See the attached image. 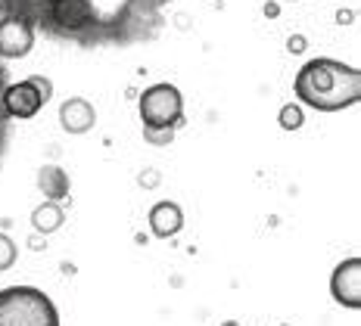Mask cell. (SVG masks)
I'll list each match as a JSON object with an SVG mask.
<instances>
[{"label":"cell","instance_id":"cell-1","mask_svg":"<svg viewBox=\"0 0 361 326\" xmlns=\"http://www.w3.org/2000/svg\"><path fill=\"white\" fill-rule=\"evenodd\" d=\"M293 90L296 100L308 109L340 112L361 100V72L336 59H312L299 69Z\"/></svg>","mask_w":361,"mask_h":326},{"label":"cell","instance_id":"cell-2","mask_svg":"<svg viewBox=\"0 0 361 326\" xmlns=\"http://www.w3.org/2000/svg\"><path fill=\"white\" fill-rule=\"evenodd\" d=\"M0 326H59V311L35 286H6L0 289Z\"/></svg>","mask_w":361,"mask_h":326},{"label":"cell","instance_id":"cell-3","mask_svg":"<svg viewBox=\"0 0 361 326\" xmlns=\"http://www.w3.org/2000/svg\"><path fill=\"white\" fill-rule=\"evenodd\" d=\"M144 127H180L184 125V96L175 84H153L137 100Z\"/></svg>","mask_w":361,"mask_h":326},{"label":"cell","instance_id":"cell-4","mask_svg":"<svg viewBox=\"0 0 361 326\" xmlns=\"http://www.w3.org/2000/svg\"><path fill=\"white\" fill-rule=\"evenodd\" d=\"M330 295L336 305L349 311L361 308V258H345L336 264L334 277H330Z\"/></svg>","mask_w":361,"mask_h":326},{"label":"cell","instance_id":"cell-5","mask_svg":"<svg viewBox=\"0 0 361 326\" xmlns=\"http://www.w3.org/2000/svg\"><path fill=\"white\" fill-rule=\"evenodd\" d=\"M32 47H35V32H32V25H28V19L10 16L0 25V56L22 59L32 53Z\"/></svg>","mask_w":361,"mask_h":326},{"label":"cell","instance_id":"cell-6","mask_svg":"<svg viewBox=\"0 0 361 326\" xmlns=\"http://www.w3.org/2000/svg\"><path fill=\"white\" fill-rule=\"evenodd\" d=\"M4 106H6V115H13V118H35L44 106V96L35 87V81L25 78L4 90Z\"/></svg>","mask_w":361,"mask_h":326},{"label":"cell","instance_id":"cell-7","mask_svg":"<svg viewBox=\"0 0 361 326\" xmlns=\"http://www.w3.org/2000/svg\"><path fill=\"white\" fill-rule=\"evenodd\" d=\"M59 125H63L66 134H87L97 125V112L87 100L72 96V100H66L59 106Z\"/></svg>","mask_w":361,"mask_h":326},{"label":"cell","instance_id":"cell-8","mask_svg":"<svg viewBox=\"0 0 361 326\" xmlns=\"http://www.w3.org/2000/svg\"><path fill=\"white\" fill-rule=\"evenodd\" d=\"M147 221H149L153 237L171 239L175 233H180V227H184V211H180L178 202H156V206L149 208Z\"/></svg>","mask_w":361,"mask_h":326},{"label":"cell","instance_id":"cell-9","mask_svg":"<svg viewBox=\"0 0 361 326\" xmlns=\"http://www.w3.org/2000/svg\"><path fill=\"white\" fill-rule=\"evenodd\" d=\"M94 13H90L87 0H56L54 4V22L66 32H81L90 25Z\"/></svg>","mask_w":361,"mask_h":326},{"label":"cell","instance_id":"cell-10","mask_svg":"<svg viewBox=\"0 0 361 326\" xmlns=\"http://www.w3.org/2000/svg\"><path fill=\"white\" fill-rule=\"evenodd\" d=\"M37 187L47 196V202H56L69 193V177H66L63 168H56V165H44V168L37 171Z\"/></svg>","mask_w":361,"mask_h":326},{"label":"cell","instance_id":"cell-11","mask_svg":"<svg viewBox=\"0 0 361 326\" xmlns=\"http://www.w3.org/2000/svg\"><path fill=\"white\" fill-rule=\"evenodd\" d=\"M63 221H66V215L56 202H44V206H37L32 211V227L37 233H44V237H47V233H56L59 227H63Z\"/></svg>","mask_w":361,"mask_h":326},{"label":"cell","instance_id":"cell-12","mask_svg":"<svg viewBox=\"0 0 361 326\" xmlns=\"http://www.w3.org/2000/svg\"><path fill=\"white\" fill-rule=\"evenodd\" d=\"M277 125H281L283 131H299V127L305 125L302 106H299V103H287V106H281V112H277Z\"/></svg>","mask_w":361,"mask_h":326},{"label":"cell","instance_id":"cell-13","mask_svg":"<svg viewBox=\"0 0 361 326\" xmlns=\"http://www.w3.org/2000/svg\"><path fill=\"white\" fill-rule=\"evenodd\" d=\"M16 242H13L6 233H0V270H10L16 264Z\"/></svg>","mask_w":361,"mask_h":326},{"label":"cell","instance_id":"cell-14","mask_svg":"<svg viewBox=\"0 0 361 326\" xmlns=\"http://www.w3.org/2000/svg\"><path fill=\"white\" fill-rule=\"evenodd\" d=\"M144 140L153 146H169L175 140V127H144Z\"/></svg>","mask_w":361,"mask_h":326},{"label":"cell","instance_id":"cell-15","mask_svg":"<svg viewBox=\"0 0 361 326\" xmlns=\"http://www.w3.org/2000/svg\"><path fill=\"white\" fill-rule=\"evenodd\" d=\"M32 81H35V87L41 90V96H44V103L50 100V96H54V84H50L47 78H44V75H32Z\"/></svg>","mask_w":361,"mask_h":326},{"label":"cell","instance_id":"cell-16","mask_svg":"<svg viewBox=\"0 0 361 326\" xmlns=\"http://www.w3.org/2000/svg\"><path fill=\"white\" fill-rule=\"evenodd\" d=\"M305 47H308L305 35H290V41H287V50L293 53V56H299V53H305Z\"/></svg>","mask_w":361,"mask_h":326},{"label":"cell","instance_id":"cell-17","mask_svg":"<svg viewBox=\"0 0 361 326\" xmlns=\"http://www.w3.org/2000/svg\"><path fill=\"white\" fill-rule=\"evenodd\" d=\"M10 16H13V4L10 0H0V25H4Z\"/></svg>","mask_w":361,"mask_h":326},{"label":"cell","instance_id":"cell-18","mask_svg":"<svg viewBox=\"0 0 361 326\" xmlns=\"http://www.w3.org/2000/svg\"><path fill=\"white\" fill-rule=\"evenodd\" d=\"M156 184H159L156 171H144V177H140V187H156Z\"/></svg>","mask_w":361,"mask_h":326},{"label":"cell","instance_id":"cell-19","mask_svg":"<svg viewBox=\"0 0 361 326\" xmlns=\"http://www.w3.org/2000/svg\"><path fill=\"white\" fill-rule=\"evenodd\" d=\"M265 16H268V19L281 16V6H277V4H265Z\"/></svg>","mask_w":361,"mask_h":326},{"label":"cell","instance_id":"cell-20","mask_svg":"<svg viewBox=\"0 0 361 326\" xmlns=\"http://www.w3.org/2000/svg\"><path fill=\"white\" fill-rule=\"evenodd\" d=\"M336 22H340V25H345V22H352V13H349V10H340V13H336Z\"/></svg>","mask_w":361,"mask_h":326},{"label":"cell","instance_id":"cell-21","mask_svg":"<svg viewBox=\"0 0 361 326\" xmlns=\"http://www.w3.org/2000/svg\"><path fill=\"white\" fill-rule=\"evenodd\" d=\"M221 326H240L237 320H228V323H221Z\"/></svg>","mask_w":361,"mask_h":326},{"label":"cell","instance_id":"cell-22","mask_svg":"<svg viewBox=\"0 0 361 326\" xmlns=\"http://www.w3.org/2000/svg\"><path fill=\"white\" fill-rule=\"evenodd\" d=\"M281 326H290V323H281Z\"/></svg>","mask_w":361,"mask_h":326},{"label":"cell","instance_id":"cell-23","mask_svg":"<svg viewBox=\"0 0 361 326\" xmlns=\"http://www.w3.org/2000/svg\"><path fill=\"white\" fill-rule=\"evenodd\" d=\"M50 4H56V0H50Z\"/></svg>","mask_w":361,"mask_h":326}]
</instances>
